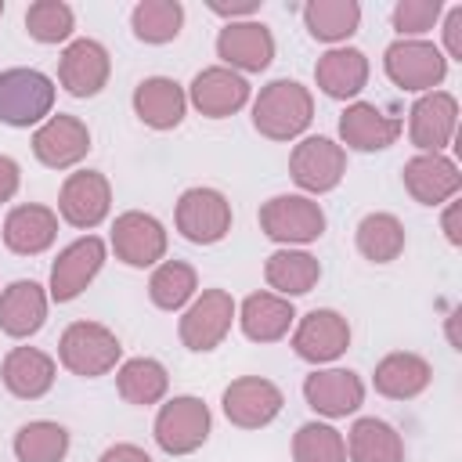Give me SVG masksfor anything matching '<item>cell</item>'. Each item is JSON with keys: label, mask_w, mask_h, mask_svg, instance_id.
Instances as JSON below:
<instances>
[{"label": "cell", "mask_w": 462, "mask_h": 462, "mask_svg": "<svg viewBox=\"0 0 462 462\" xmlns=\"http://www.w3.org/2000/svg\"><path fill=\"white\" fill-rule=\"evenodd\" d=\"M314 119V97L296 79H274L260 90L253 105V126L271 141L300 137Z\"/></svg>", "instance_id": "1"}, {"label": "cell", "mask_w": 462, "mask_h": 462, "mask_svg": "<svg viewBox=\"0 0 462 462\" xmlns=\"http://www.w3.org/2000/svg\"><path fill=\"white\" fill-rule=\"evenodd\" d=\"M123 346L116 339L112 328L97 325V321H72L65 332H61V343H58V357L61 365L72 372V375H83V379H94V375H105L116 368Z\"/></svg>", "instance_id": "2"}, {"label": "cell", "mask_w": 462, "mask_h": 462, "mask_svg": "<svg viewBox=\"0 0 462 462\" xmlns=\"http://www.w3.org/2000/svg\"><path fill=\"white\" fill-rule=\"evenodd\" d=\"M54 83L36 69H7L0 72V123L7 126H36L51 119Z\"/></svg>", "instance_id": "3"}, {"label": "cell", "mask_w": 462, "mask_h": 462, "mask_svg": "<svg viewBox=\"0 0 462 462\" xmlns=\"http://www.w3.org/2000/svg\"><path fill=\"white\" fill-rule=\"evenodd\" d=\"M260 231L282 245H307L321 238L325 213L307 195H274L260 206Z\"/></svg>", "instance_id": "4"}, {"label": "cell", "mask_w": 462, "mask_h": 462, "mask_svg": "<svg viewBox=\"0 0 462 462\" xmlns=\"http://www.w3.org/2000/svg\"><path fill=\"white\" fill-rule=\"evenodd\" d=\"M209 437V408L199 397H173L155 415V444L166 455H191Z\"/></svg>", "instance_id": "5"}, {"label": "cell", "mask_w": 462, "mask_h": 462, "mask_svg": "<svg viewBox=\"0 0 462 462\" xmlns=\"http://www.w3.org/2000/svg\"><path fill=\"white\" fill-rule=\"evenodd\" d=\"M383 65H386V76L401 90H415V94L419 90L430 94L448 72V58L440 54V47H433L426 40H397V43H390Z\"/></svg>", "instance_id": "6"}, {"label": "cell", "mask_w": 462, "mask_h": 462, "mask_svg": "<svg viewBox=\"0 0 462 462\" xmlns=\"http://www.w3.org/2000/svg\"><path fill=\"white\" fill-rule=\"evenodd\" d=\"M177 231L195 245H213L231 231V202L217 188H188L177 199Z\"/></svg>", "instance_id": "7"}, {"label": "cell", "mask_w": 462, "mask_h": 462, "mask_svg": "<svg viewBox=\"0 0 462 462\" xmlns=\"http://www.w3.org/2000/svg\"><path fill=\"white\" fill-rule=\"evenodd\" d=\"M289 173H292V180L303 191L325 195V191H332L343 180V173H346V152L332 137H303L292 148Z\"/></svg>", "instance_id": "8"}, {"label": "cell", "mask_w": 462, "mask_h": 462, "mask_svg": "<svg viewBox=\"0 0 462 462\" xmlns=\"http://www.w3.org/2000/svg\"><path fill=\"white\" fill-rule=\"evenodd\" d=\"M235 321V300L224 289H206L180 318V343L188 350H213L224 343Z\"/></svg>", "instance_id": "9"}, {"label": "cell", "mask_w": 462, "mask_h": 462, "mask_svg": "<svg viewBox=\"0 0 462 462\" xmlns=\"http://www.w3.org/2000/svg\"><path fill=\"white\" fill-rule=\"evenodd\" d=\"M112 249L130 267H152L166 256V227L141 209L119 213L112 224Z\"/></svg>", "instance_id": "10"}, {"label": "cell", "mask_w": 462, "mask_h": 462, "mask_svg": "<svg viewBox=\"0 0 462 462\" xmlns=\"http://www.w3.org/2000/svg\"><path fill=\"white\" fill-rule=\"evenodd\" d=\"M458 126V101L448 90H430L411 105L408 137L419 152H444Z\"/></svg>", "instance_id": "11"}, {"label": "cell", "mask_w": 462, "mask_h": 462, "mask_svg": "<svg viewBox=\"0 0 462 462\" xmlns=\"http://www.w3.org/2000/svg\"><path fill=\"white\" fill-rule=\"evenodd\" d=\"M217 54L231 72H263L274 58V36L263 22H227L217 36Z\"/></svg>", "instance_id": "12"}, {"label": "cell", "mask_w": 462, "mask_h": 462, "mask_svg": "<svg viewBox=\"0 0 462 462\" xmlns=\"http://www.w3.org/2000/svg\"><path fill=\"white\" fill-rule=\"evenodd\" d=\"M105 263V242L97 235H87V238H76L72 245H65L51 267V296L58 303H69L76 300L90 282L94 274L101 271Z\"/></svg>", "instance_id": "13"}, {"label": "cell", "mask_w": 462, "mask_h": 462, "mask_svg": "<svg viewBox=\"0 0 462 462\" xmlns=\"http://www.w3.org/2000/svg\"><path fill=\"white\" fill-rule=\"evenodd\" d=\"M32 152L43 166L51 170H65V166H76L87 152H90V130L83 119L76 116H51L40 123V130L32 134Z\"/></svg>", "instance_id": "14"}, {"label": "cell", "mask_w": 462, "mask_h": 462, "mask_svg": "<svg viewBox=\"0 0 462 462\" xmlns=\"http://www.w3.org/2000/svg\"><path fill=\"white\" fill-rule=\"evenodd\" d=\"M58 209L72 227H97L112 209V188H108L105 173H97V170L69 173L61 184V195H58Z\"/></svg>", "instance_id": "15"}, {"label": "cell", "mask_w": 462, "mask_h": 462, "mask_svg": "<svg viewBox=\"0 0 462 462\" xmlns=\"http://www.w3.org/2000/svg\"><path fill=\"white\" fill-rule=\"evenodd\" d=\"M282 390L271 379L242 375L224 390V415L242 430H260L282 411Z\"/></svg>", "instance_id": "16"}, {"label": "cell", "mask_w": 462, "mask_h": 462, "mask_svg": "<svg viewBox=\"0 0 462 462\" xmlns=\"http://www.w3.org/2000/svg\"><path fill=\"white\" fill-rule=\"evenodd\" d=\"M346 346H350V325L336 310H310L300 318L292 332V350L310 365L336 361Z\"/></svg>", "instance_id": "17"}, {"label": "cell", "mask_w": 462, "mask_h": 462, "mask_svg": "<svg viewBox=\"0 0 462 462\" xmlns=\"http://www.w3.org/2000/svg\"><path fill=\"white\" fill-rule=\"evenodd\" d=\"M404 188L415 202L422 206H440L451 202L462 188V173L448 155L437 152H419L415 159L404 162Z\"/></svg>", "instance_id": "18"}, {"label": "cell", "mask_w": 462, "mask_h": 462, "mask_svg": "<svg viewBox=\"0 0 462 462\" xmlns=\"http://www.w3.org/2000/svg\"><path fill=\"white\" fill-rule=\"evenodd\" d=\"M303 397L318 415L328 419H346L361 408L365 401V383L350 368H325L303 379Z\"/></svg>", "instance_id": "19"}, {"label": "cell", "mask_w": 462, "mask_h": 462, "mask_svg": "<svg viewBox=\"0 0 462 462\" xmlns=\"http://www.w3.org/2000/svg\"><path fill=\"white\" fill-rule=\"evenodd\" d=\"M108 72L112 61L97 40H72L58 65V79L72 97H94L108 83Z\"/></svg>", "instance_id": "20"}, {"label": "cell", "mask_w": 462, "mask_h": 462, "mask_svg": "<svg viewBox=\"0 0 462 462\" xmlns=\"http://www.w3.org/2000/svg\"><path fill=\"white\" fill-rule=\"evenodd\" d=\"M191 105L209 116V119H224V116H235L245 101H249V83L245 76L224 69V65H213V69H202L195 79H191V90H188Z\"/></svg>", "instance_id": "21"}, {"label": "cell", "mask_w": 462, "mask_h": 462, "mask_svg": "<svg viewBox=\"0 0 462 462\" xmlns=\"http://www.w3.org/2000/svg\"><path fill=\"white\" fill-rule=\"evenodd\" d=\"M339 137L346 148L357 152H383L401 137V119L386 116L372 101H354L339 116Z\"/></svg>", "instance_id": "22"}, {"label": "cell", "mask_w": 462, "mask_h": 462, "mask_svg": "<svg viewBox=\"0 0 462 462\" xmlns=\"http://www.w3.org/2000/svg\"><path fill=\"white\" fill-rule=\"evenodd\" d=\"M184 108H188V94L170 76H148L134 90V112L152 130H173L184 119Z\"/></svg>", "instance_id": "23"}, {"label": "cell", "mask_w": 462, "mask_h": 462, "mask_svg": "<svg viewBox=\"0 0 462 462\" xmlns=\"http://www.w3.org/2000/svg\"><path fill=\"white\" fill-rule=\"evenodd\" d=\"M47 321V292L43 285L18 278L0 292V332L25 339L32 332H40V325Z\"/></svg>", "instance_id": "24"}, {"label": "cell", "mask_w": 462, "mask_h": 462, "mask_svg": "<svg viewBox=\"0 0 462 462\" xmlns=\"http://www.w3.org/2000/svg\"><path fill=\"white\" fill-rule=\"evenodd\" d=\"M314 79L336 101L357 97L365 90V83H368V58L357 47H332V51H325L318 58Z\"/></svg>", "instance_id": "25"}, {"label": "cell", "mask_w": 462, "mask_h": 462, "mask_svg": "<svg viewBox=\"0 0 462 462\" xmlns=\"http://www.w3.org/2000/svg\"><path fill=\"white\" fill-rule=\"evenodd\" d=\"M58 235V213L47 206H14L4 220V245L18 256H36L51 249Z\"/></svg>", "instance_id": "26"}, {"label": "cell", "mask_w": 462, "mask_h": 462, "mask_svg": "<svg viewBox=\"0 0 462 462\" xmlns=\"http://www.w3.org/2000/svg\"><path fill=\"white\" fill-rule=\"evenodd\" d=\"M238 321H242V332L253 343H278L289 332V325L296 321V310L278 292H253V296L242 300Z\"/></svg>", "instance_id": "27"}, {"label": "cell", "mask_w": 462, "mask_h": 462, "mask_svg": "<svg viewBox=\"0 0 462 462\" xmlns=\"http://www.w3.org/2000/svg\"><path fill=\"white\" fill-rule=\"evenodd\" d=\"M375 390L390 401H411L419 397L430 379H433V368L426 357L419 354H408V350H397V354H386L379 365H375Z\"/></svg>", "instance_id": "28"}, {"label": "cell", "mask_w": 462, "mask_h": 462, "mask_svg": "<svg viewBox=\"0 0 462 462\" xmlns=\"http://www.w3.org/2000/svg\"><path fill=\"white\" fill-rule=\"evenodd\" d=\"M4 386L22 401L43 397L54 386V357L36 346H14L4 357Z\"/></svg>", "instance_id": "29"}, {"label": "cell", "mask_w": 462, "mask_h": 462, "mask_svg": "<svg viewBox=\"0 0 462 462\" xmlns=\"http://www.w3.org/2000/svg\"><path fill=\"white\" fill-rule=\"evenodd\" d=\"M263 278H267V285H271L278 296L289 300V296H303V292H310V289L318 285L321 263H318L310 253H303V249H278V253L267 256Z\"/></svg>", "instance_id": "30"}, {"label": "cell", "mask_w": 462, "mask_h": 462, "mask_svg": "<svg viewBox=\"0 0 462 462\" xmlns=\"http://www.w3.org/2000/svg\"><path fill=\"white\" fill-rule=\"evenodd\" d=\"M116 386H119V397L126 404H137V408H148V404H159L170 390V375L166 368L155 361V357H130L119 365L116 372Z\"/></svg>", "instance_id": "31"}, {"label": "cell", "mask_w": 462, "mask_h": 462, "mask_svg": "<svg viewBox=\"0 0 462 462\" xmlns=\"http://www.w3.org/2000/svg\"><path fill=\"white\" fill-rule=\"evenodd\" d=\"M350 462H404L401 433L383 419H357L346 437Z\"/></svg>", "instance_id": "32"}, {"label": "cell", "mask_w": 462, "mask_h": 462, "mask_svg": "<svg viewBox=\"0 0 462 462\" xmlns=\"http://www.w3.org/2000/svg\"><path fill=\"white\" fill-rule=\"evenodd\" d=\"M303 25L321 43H339L357 32L361 7L354 0H310L303 7Z\"/></svg>", "instance_id": "33"}, {"label": "cell", "mask_w": 462, "mask_h": 462, "mask_svg": "<svg viewBox=\"0 0 462 462\" xmlns=\"http://www.w3.org/2000/svg\"><path fill=\"white\" fill-rule=\"evenodd\" d=\"M357 249L372 263H390L404 249V224L393 213H368L357 224Z\"/></svg>", "instance_id": "34"}, {"label": "cell", "mask_w": 462, "mask_h": 462, "mask_svg": "<svg viewBox=\"0 0 462 462\" xmlns=\"http://www.w3.org/2000/svg\"><path fill=\"white\" fill-rule=\"evenodd\" d=\"M69 451V430L51 422V419H36L25 422L14 433V455L18 462H61Z\"/></svg>", "instance_id": "35"}, {"label": "cell", "mask_w": 462, "mask_h": 462, "mask_svg": "<svg viewBox=\"0 0 462 462\" xmlns=\"http://www.w3.org/2000/svg\"><path fill=\"white\" fill-rule=\"evenodd\" d=\"M199 289V278H195V267L184 263V260H166L152 271L148 278V296L155 307L162 310H180Z\"/></svg>", "instance_id": "36"}, {"label": "cell", "mask_w": 462, "mask_h": 462, "mask_svg": "<svg viewBox=\"0 0 462 462\" xmlns=\"http://www.w3.org/2000/svg\"><path fill=\"white\" fill-rule=\"evenodd\" d=\"M130 25L144 43H170L184 25V7L177 0H141L130 14Z\"/></svg>", "instance_id": "37"}, {"label": "cell", "mask_w": 462, "mask_h": 462, "mask_svg": "<svg viewBox=\"0 0 462 462\" xmlns=\"http://www.w3.org/2000/svg\"><path fill=\"white\" fill-rule=\"evenodd\" d=\"M296 462H346V440L328 422H303L292 437Z\"/></svg>", "instance_id": "38"}, {"label": "cell", "mask_w": 462, "mask_h": 462, "mask_svg": "<svg viewBox=\"0 0 462 462\" xmlns=\"http://www.w3.org/2000/svg\"><path fill=\"white\" fill-rule=\"evenodd\" d=\"M25 29L40 43H61L72 36L76 18H72V7L61 0H36L25 11Z\"/></svg>", "instance_id": "39"}, {"label": "cell", "mask_w": 462, "mask_h": 462, "mask_svg": "<svg viewBox=\"0 0 462 462\" xmlns=\"http://www.w3.org/2000/svg\"><path fill=\"white\" fill-rule=\"evenodd\" d=\"M440 18V0H401L393 7V29L404 36H422L437 25Z\"/></svg>", "instance_id": "40"}, {"label": "cell", "mask_w": 462, "mask_h": 462, "mask_svg": "<svg viewBox=\"0 0 462 462\" xmlns=\"http://www.w3.org/2000/svg\"><path fill=\"white\" fill-rule=\"evenodd\" d=\"M444 47L455 61H462V7H451L444 18Z\"/></svg>", "instance_id": "41"}, {"label": "cell", "mask_w": 462, "mask_h": 462, "mask_svg": "<svg viewBox=\"0 0 462 462\" xmlns=\"http://www.w3.org/2000/svg\"><path fill=\"white\" fill-rule=\"evenodd\" d=\"M18 162L11 159V155H0V202H7V199H14V191H18Z\"/></svg>", "instance_id": "42"}, {"label": "cell", "mask_w": 462, "mask_h": 462, "mask_svg": "<svg viewBox=\"0 0 462 462\" xmlns=\"http://www.w3.org/2000/svg\"><path fill=\"white\" fill-rule=\"evenodd\" d=\"M97 462H152V458H148V451L137 448V444H112Z\"/></svg>", "instance_id": "43"}, {"label": "cell", "mask_w": 462, "mask_h": 462, "mask_svg": "<svg viewBox=\"0 0 462 462\" xmlns=\"http://www.w3.org/2000/svg\"><path fill=\"white\" fill-rule=\"evenodd\" d=\"M256 7H260L256 0H242V4H224V0H209V11H213V14H224V18H231V22H235V18H242V14H253Z\"/></svg>", "instance_id": "44"}, {"label": "cell", "mask_w": 462, "mask_h": 462, "mask_svg": "<svg viewBox=\"0 0 462 462\" xmlns=\"http://www.w3.org/2000/svg\"><path fill=\"white\" fill-rule=\"evenodd\" d=\"M444 235H448L451 245L462 242V235H458V202H448V209H444Z\"/></svg>", "instance_id": "45"}, {"label": "cell", "mask_w": 462, "mask_h": 462, "mask_svg": "<svg viewBox=\"0 0 462 462\" xmlns=\"http://www.w3.org/2000/svg\"><path fill=\"white\" fill-rule=\"evenodd\" d=\"M0 14H4V0H0Z\"/></svg>", "instance_id": "46"}]
</instances>
